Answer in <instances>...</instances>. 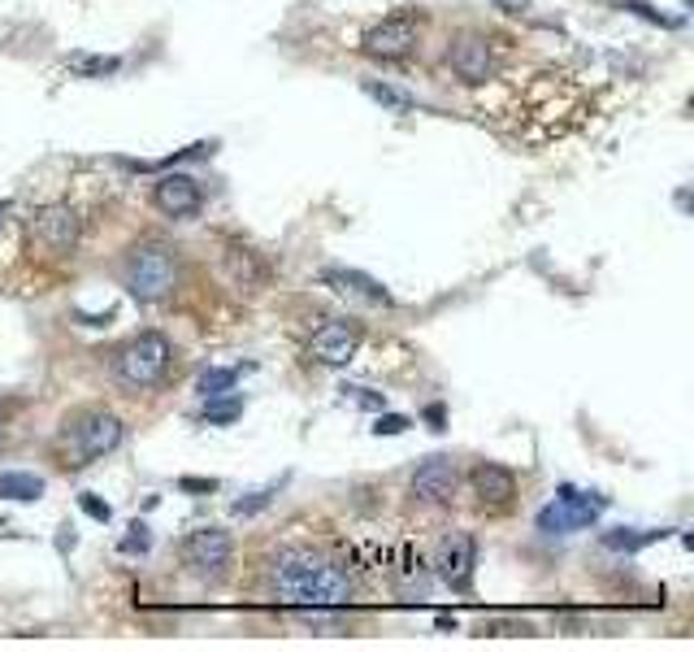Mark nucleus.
Returning a JSON list of instances; mask_svg holds the SVG:
<instances>
[{
  "instance_id": "nucleus-6",
  "label": "nucleus",
  "mask_w": 694,
  "mask_h": 652,
  "mask_svg": "<svg viewBox=\"0 0 694 652\" xmlns=\"http://www.w3.org/2000/svg\"><path fill=\"white\" fill-rule=\"evenodd\" d=\"M231 553H235V544L222 527H200L182 540V565L195 578H222L226 565H231Z\"/></svg>"
},
{
  "instance_id": "nucleus-19",
  "label": "nucleus",
  "mask_w": 694,
  "mask_h": 652,
  "mask_svg": "<svg viewBox=\"0 0 694 652\" xmlns=\"http://www.w3.org/2000/svg\"><path fill=\"white\" fill-rule=\"evenodd\" d=\"M656 540H664V531H607L604 535V549L612 553H634V549H647V544H656Z\"/></svg>"
},
{
  "instance_id": "nucleus-24",
  "label": "nucleus",
  "mask_w": 694,
  "mask_h": 652,
  "mask_svg": "<svg viewBox=\"0 0 694 652\" xmlns=\"http://www.w3.org/2000/svg\"><path fill=\"white\" fill-rule=\"evenodd\" d=\"M625 9L638 13V18H647V22H660V26H678V22H682V18H664V13H656V9L642 4V0H625Z\"/></svg>"
},
{
  "instance_id": "nucleus-22",
  "label": "nucleus",
  "mask_w": 694,
  "mask_h": 652,
  "mask_svg": "<svg viewBox=\"0 0 694 652\" xmlns=\"http://www.w3.org/2000/svg\"><path fill=\"white\" fill-rule=\"evenodd\" d=\"M235 378H239V371H204L200 374V396H204V400H209V396H231Z\"/></svg>"
},
{
  "instance_id": "nucleus-14",
  "label": "nucleus",
  "mask_w": 694,
  "mask_h": 652,
  "mask_svg": "<svg viewBox=\"0 0 694 652\" xmlns=\"http://www.w3.org/2000/svg\"><path fill=\"white\" fill-rule=\"evenodd\" d=\"M447 62H451V70H456L464 84H486V79H491V48H486L482 35H460V40L451 44Z\"/></svg>"
},
{
  "instance_id": "nucleus-11",
  "label": "nucleus",
  "mask_w": 694,
  "mask_h": 652,
  "mask_svg": "<svg viewBox=\"0 0 694 652\" xmlns=\"http://www.w3.org/2000/svg\"><path fill=\"white\" fill-rule=\"evenodd\" d=\"M356 349H360V331L351 322H326L309 340V357L317 366H347L356 357Z\"/></svg>"
},
{
  "instance_id": "nucleus-26",
  "label": "nucleus",
  "mask_w": 694,
  "mask_h": 652,
  "mask_svg": "<svg viewBox=\"0 0 694 652\" xmlns=\"http://www.w3.org/2000/svg\"><path fill=\"white\" fill-rule=\"evenodd\" d=\"M148 544H153V540H148V527H139V522H135L122 549H126V553H148Z\"/></svg>"
},
{
  "instance_id": "nucleus-7",
  "label": "nucleus",
  "mask_w": 694,
  "mask_h": 652,
  "mask_svg": "<svg viewBox=\"0 0 694 652\" xmlns=\"http://www.w3.org/2000/svg\"><path fill=\"white\" fill-rule=\"evenodd\" d=\"M79 231H83V222H79V213L70 205H48L31 222V235H35V244L48 257H70L79 248Z\"/></svg>"
},
{
  "instance_id": "nucleus-27",
  "label": "nucleus",
  "mask_w": 694,
  "mask_h": 652,
  "mask_svg": "<svg viewBox=\"0 0 694 652\" xmlns=\"http://www.w3.org/2000/svg\"><path fill=\"white\" fill-rule=\"evenodd\" d=\"M265 505H269V491H257L253 500H235V513L248 518V513H257V509H265Z\"/></svg>"
},
{
  "instance_id": "nucleus-2",
  "label": "nucleus",
  "mask_w": 694,
  "mask_h": 652,
  "mask_svg": "<svg viewBox=\"0 0 694 652\" xmlns=\"http://www.w3.org/2000/svg\"><path fill=\"white\" fill-rule=\"evenodd\" d=\"M122 435H126V427H122L117 413H109V409H79L75 418H66L57 449H61L66 466L79 469L100 462V457H109L122 444Z\"/></svg>"
},
{
  "instance_id": "nucleus-18",
  "label": "nucleus",
  "mask_w": 694,
  "mask_h": 652,
  "mask_svg": "<svg viewBox=\"0 0 694 652\" xmlns=\"http://www.w3.org/2000/svg\"><path fill=\"white\" fill-rule=\"evenodd\" d=\"M75 75H83V79H104V75H117L122 70V57H96V53H75L70 62H66Z\"/></svg>"
},
{
  "instance_id": "nucleus-20",
  "label": "nucleus",
  "mask_w": 694,
  "mask_h": 652,
  "mask_svg": "<svg viewBox=\"0 0 694 652\" xmlns=\"http://www.w3.org/2000/svg\"><path fill=\"white\" fill-rule=\"evenodd\" d=\"M365 96H373L378 104H387V109H395V113H413V109H417L413 96L400 92V88H391V84H365Z\"/></svg>"
},
{
  "instance_id": "nucleus-5",
  "label": "nucleus",
  "mask_w": 694,
  "mask_h": 652,
  "mask_svg": "<svg viewBox=\"0 0 694 652\" xmlns=\"http://www.w3.org/2000/svg\"><path fill=\"white\" fill-rule=\"evenodd\" d=\"M607 509V496L600 491H578V487H560V496L538 513V531L547 535H569V531H586L595 527V518Z\"/></svg>"
},
{
  "instance_id": "nucleus-4",
  "label": "nucleus",
  "mask_w": 694,
  "mask_h": 652,
  "mask_svg": "<svg viewBox=\"0 0 694 652\" xmlns=\"http://www.w3.org/2000/svg\"><path fill=\"white\" fill-rule=\"evenodd\" d=\"M170 340L161 335V331H144V335H135V340H126L122 349H117V357H113V378L126 387V391H148V387H157L166 371H170Z\"/></svg>"
},
{
  "instance_id": "nucleus-16",
  "label": "nucleus",
  "mask_w": 694,
  "mask_h": 652,
  "mask_svg": "<svg viewBox=\"0 0 694 652\" xmlns=\"http://www.w3.org/2000/svg\"><path fill=\"white\" fill-rule=\"evenodd\" d=\"M295 622L313 636H347V618L331 605H313V609H295Z\"/></svg>"
},
{
  "instance_id": "nucleus-15",
  "label": "nucleus",
  "mask_w": 694,
  "mask_h": 652,
  "mask_svg": "<svg viewBox=\"0 0 694 652\" xmlns=\"http://www.w3.org/2000/svg\"><path fill=\"white\" fill-rule=\"evenodd\" d=\"M473 491H478L482 505L504 509V505H513V496H517V474L508 466H495V462H478V466H473Z\"/></svg>"
},
{
  "instance_id": "nucleus-1",
  "label": "nucleus",
  "mask_w": 694,
  "mask_h": 652,
  "mask_svg": "<svg viewBox=\"0 0 694 652\" xmlns=\"http://www.w3.org/2000/svg\"><path fill=\"white\" fill-rule=\"evenodd\" d=\"M269 587H273V596H282L295 609H313V605L344 609L351 600V574L339 561L322 557L313 549H282V553H273Z\"/></svg>"
},
{
  "instance_id": "nucleus-10",
  "label": "nucleus",
  "mask_w": 694,
  "mask_h": 652,
  "mask_svg": "<svg viewBox=\"0 0 694 652\" xmlns=\"http://www.w3.org/2000/svg\"><path fill=\"white\" fill-rule=\"evenodd\" d=\"M153 205L166 213V218H174V222H182V218H195L200 213V205H204V191H200V184L191 179V175H161L157 179V187H153Z\"/></svg>"
},
{
  "instance_id": "nucleus-28",
  "label": "nucleus",
  "mask_w": 694,
  "mask_h": 652,
  "mask_svg": "<svg viewBox=\"0 0 694 652\" xmlns=\"http://www.w3.org/2000/svg\"><path fill=\"white\" fill-rule=\"evenodd\" d=\"M83 509L91 513V518H96V522H109V505H100L96 496H83Z\"/></svg>"
},
{
  "instance_id": "nucleus-21",
  "label": "nucleus",
  "mask_w": 694,
  "mask_h": 652,
  "mask_svg": "<svg viewBox=\"0 0 694 652\" xmlns=\"http://www.w3.org/2000/svg\"><path fill=\"white\" fill-rule=\"evenodd\" d=\"M239 413H244V400H239V396H231V400L209 396V405H204V418H209L213 427H226V422H235Z\"/></svg>"
},
{
  "instance_id": "nucleus-8",
  "label": "nucleus",
  "mask_w": 694,
  "mask_h": 652,
  "mask_svg": "<svg viewBox=\"0 0 694 652\" xmlns=\"http://www.w3.org/2000/svg\"><path fill=\"white\" fill-rule=\"evenodd\" d=\"M422 40V22L413 13H395V18H382L369 35H365V53L373 57H408Z\"/></svg>"
},
{
  "instance_id": "nucleus-9",
  "label": "nucleus",
  "mask_w": 694,
  "mask_h": 652,
  "mask_svg": "<svg viewBox=\"0 0 694 652\" xmlns=\"http://www.w3.org/2000/svg\"><path fill=\"white\" fill-rule=\"evenodd\" d=\"M473 565H478V544H473V535H464V531L447 535V540L438 544V553H434V574H438L447 587H456V592L469 587Z\"/></svg>"
},
{
  "instance_id": "nucleus-31",
  "label": "nucleus",
  "mask_w": 694,
  "mask_h": 652,
  "mask_svg": "<svg viewBox=\"0 0 694 652\" xmlns=\"http://www.w3.org/2000/svg\"><path fill=\"white\" fill-rule=\"evenodd\" d=\"M0 444H4V435H0Z\"/></svg>"
},
{
  "instance_id": "nucleus-13",
  "label": "nucleus",
  "mask_w": 694,
  "mask_h": 652,
  "mask_svg": "<svg viewBox=\"0 0 694 652\" xmlns=\"http://www.w3.org/2000/svg\"><path fill=\"white\" fill-rule=\"evenodd\" d=\"M322 283L326 287H335L339 296H347V300H360V305H391V291L382 287L378 279H369V275H360V270H344V266H331V270H322Z\"/></svg>"
},
{
  "instance_id": "nucleus-12",
  "label": "nucleus",
  "mask_w": 694,
  "mask_h": 652,
  "mask_svg": "<svg viewBox=\"0 0 694 652\" xmlns=\"http://www.w3.org/2000/svg\"><path fill=\"white\" fill-rule=\"evenodd\" d=\"M413 496L426 505H447L456 496V462L451 457H426L413 474Z\"/></svg>"
},
{
  "instance_id": "nucleus-3",
  "label": "nucleus",
  "mask_w": 694,
  "mask_h": 652,
  "mask_svg": "<svg viewBox=\"0 0 694 652\" xmlns=\"http://www.w3.org/2000/svg\"><path fill=\"white\" fill-rule=\"evenodd\" d=\"M122 283L144 305L170 296L174 283H178V253H174L166 240H139L126 253V262H122Z\"/></svg>"
},
{
  "instance_id": "nucleus-30",
  "label": "nucleus",
  "mask_w": 694,
  "mask_h": 652,
  "mask_svg": "<svg viewBox=\"0 0 694 652\" xmlns=\"http://www.w3.org/2000/svg\"><path fill=\"white\" fill-rule=\"evenodd\" d=\"M4 213H9V205H0V222H4Z\"/></svg>"
},
{
  "instance_id": "nucleus-25",
  "label": "nucleus",
  "mask_w": 694,
  "mask_h": 652,
  "mask_svg": "<svg viewBox=\"0 0 694 652\" xmlns=\"http://www.w3.org/2000/svg\"><path fill=\"white\" fill-rule=\"evenodd\" d=\"M373 431H378V435H400V431H408V418H400V413H382Z\"/></svg>"
},
{
  "instance_id": "nucleus-23",
  "label": "nucleus",
  "mask_w": 694,
  "mask_h": 652,
  "mask_svg": "<svg viewBox=\"0 0 694 652\" xmlns=\"http://www.w3.org/2000/svg\"><path fill=\"white\" fill-rule=\"evenodd\" d=\"M344 400L360 405V409H382V405H387V400H382V396H373L369 387H344Z\"/></svg>"
},
{
  "instance_id": "nucleus-17",
  "label": "nucleus",
  "mask_w": 694,
  "mask_h": 652,
  "mask_svg": "<svg viewBox=\"0 0 694 652\" xmlns=\"http://www.w3.org/2000/svg\"><path fill=\"white\" fill-rule=\"evenodd\" d=\"M0 496L4 500H18V505H31L44 496V478L40 474H26V469H4L0 474Z\"/></svg>"
},
{
  "instance_id": "nucleus-29",
  "label": "nucleus",
  "mask_w": 694,
  "mask_h": 652,
  "mask_svg": "<svg viewBox=\"0 0 694 652\" xmlns=\"http://www.w3.org/2000/svg\"><path fill=\"white\" fill-rule=\"evenodd\" d=\"M426 418L434 422V431H443V409H438V405H434V409H426Z\"/></svg>"
}]
</instances>
